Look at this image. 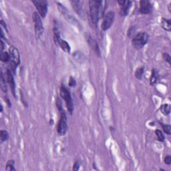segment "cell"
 I'll return each instance as SVG.
<instances>
[{"label": "cell", "instance_id": "obj_22", "mask_svg": "<svg viewBox=\"0 0 171 171\" xmlns=\"http://www.w3.org/2000/svg\"><path fill=\"white\" fill-rule=\"evenodd\" d=\"M6 170L8 171H15L16 169L15 168V161L14 160H9L6 163Z\"/></svg>", "mask_w": 171, "mask_h": 171}, {"label": "cell", "instance_id": "obj_21", "mask_svg": "<svg viewBox=\"0 0 171 171\" xmlns=\"http://www.w3.org/2000/svg\"><path fill=\"white\" fill-rule=\"evenodd\" d=\"M0 60H1V62H4V63L10 62L11 60L10 53L8 52H1V54H0Z\"/></svg>", "mask_w": 171, "mask_h": 171}, {"label": "cell", "instance_id": "obj_34", "mask_svg": "<svg viewBox=\"0 0 171 171\" xmlns=\"http://www.w3.org/2000/svg\"><path fill=\"white\" fill-rule=\"evenodd\" d=\"M6 103H7L9 107H11V106H12V104H11V102L8 98H6Z\"/></svg>", "mask_w": 171, "mask_h": 171}, {"label": "cell", "instance_id": "obj_10", "mask_svg": "<svg viewBox=\"0 0 171 171\" xmlns=\"http://www.w3.org/2000/svg\"><path fill=\"white\" fill-rule=\"evenodd\" d=\"M139 12L142 14H149L153 10V4L150 1L148 0H141L139 2Z\"/></svg>", "mask_w": 171, "mask_h": 171}, {"label": "cell", "instance_id": "obj_16", "mask_svg": "<svg viewBox=\"0 0 171 171\" xmlns=\"http://www.w3.org/2000/svg\"><path fill=\"white\" fill-rule=\"evenodd\" d=\"M159 72H158L156 69L153 68L152 70V74H151L150 79V85L154 86V84H156L157 83L158 80H159Z\"/></svg>", "mask_w": 171, "mask_h": 171}, {"label": "cell", "instance_id": "obj_19", "mask_svg": "<svg viewBox=\"0 0 171 171\" xmlns=\"http://www.w3.org/2000/svg\"><path fill=\"white\" fill-rule=\"evenodd\" d=\"M160 110L164 116H168L170 113V105L169 104H164L161 106Z\"/></svg>", "mask_w": 171, "mask_h": 171}, {"label": "cell", "instance_id": "obj_2", "mask_svg": "<svg viewBox=\"0 0 171 171\" xmlns=\"http://www.w3.org/2000/svg\"><path fill=\"white\" fill-rule=\"evenodd\" d=\"M56 106L60 112V120L57 125V132L60 136H64L67 132L68 118L64 109L62 100L59 97L56 99Z\"/></svg>", "mask_w": 171, "mask_h": 171}, {"label": "cell", "instance_id": "obj_6", "mask_svg": "<svg viewBox=\"0 0 171 171\" xmlns=\"http://www.w3.org/2000/svg\"><path fill=\"white\" fill-rule=\"evenodd\" d=\"M57 8L58 9L59 12L60 14L63 15V17L67 20L69 23L72 24V25L76 26L78 28H81V24L79 23V21L70 12L67 8H66L64 5H62L61 3L56 2Z\"/></svg>", "mask_w": 171, "mask_h": 171}, {"label": "cell", "instance_id": "obj_20", "mask_svg": "<svg viewBox=\"0 0 171 171\" xmlns=\"http://www.w3.org/2000/svg\"><path fill=\"white\" fill-rule=\"evenodd\" d=\"M144 73V66H141V67H139L136 69L134 72V75L136 79L139 80H141L143 77Z\"/></svg>", "mask_w": 171, "mask_h": 171}, {"label": "cell", "instance_id": "obj_17", "mask_svg": "<svg viewBox=\"0 0 171 171\" xmlns=\"http://www.w3.org/2000/svg\"><path fill=\"white\" fill-rule=\"evenodd\" d=\"M161 26L164 30L170 32L171 30V20L170 19H166L163 17L161 19Z\"/></svg>", "mask_w": 171, "mask_h": 171}, {"label": "cell", "instance_id": "obj_5", "mask_svg": "<svg viewBox=\"0 0 171 171\" xmlns=\"http://www.w3.org/2000/svg\"><path fill=\"white\" fill-rule=\"evenodd\" d=\"M149 35L146 32H141L135 34L132 39V45L137 50H141L147 44Z\"/></svg>", "mask_w": 171, "mask_h": 171}, {"label": "cell", "instance_id": "obj_12", "mask_svg": "<svg viewBox=\"0 0 171 171\" xmlns=\"http://www.w3.org/2000/svg\"><path fill=\"white\" fill-rule=\"evenodd\" d=\"M6 78H7V82L8 84L10 86V88L12 91V93L13 96L15 98H17L16 96V91H15V83L14 80V74L11 71L10 68L7 69V71H6Z\"/></svg>", "mask_w": 171, "mask_h": 171}, {"label": "cell", "instance_id": "obj_23", "mask_svg": "<svg viewBox=\"0 0 171 171\" xmlns=\"http://www.w3.org/2000/svg\"><path fill=\"white\" fill-rule=\"evenodd\" d=\"M10 138L9 136V133L7 130H1L0 131V139H1V143L7 141Z\"/></svg>", "mask_w": 171, "mask_h": 171}, {"label": "cell", "instance_id": "obj_31", "mask_svg": "<svg viewBox=\"0 0 171 171\" xmlns=\"http://www.w3.org/2000/svg\"><path fill=\"white\" fill-rule=\"evenodd\" d=\"M164 163L167 165H170L171 164V156L170 155H166L164 158Z\"/></svg>", "mask_w": 171, "mask_h": 171}, {"label": "cell", "instance_id": "obj_4", "mask_svg": "<svg viewBox=\"0 0 171 171\" xmlns=\"http://www.w3.org/2000/svg\"><path fill=\"white\" fill-rule=\"evenodd\" d=\"M9 53L10 55V70L13 72V74H15V70L17 66L20 64V55L17 48L14 46H11L9 48Z\"/></svg>", "mask_w": 171, "mask_h": 171}, {"label": "cell", "instance_id": "obj_18", "mask_svg": "<svg viewBox=\"0 0 171 171\" xmlns=\"http://www.w3.org/2000/svg\"><path fill=\"white\" fill-rule=\"evenodd\" d=\"M53 37H54V41L55 44H57V42L61 38L60 37V30L58 28V26L57 25L56 22H55L54 28H53Z\"/></svg>", "mask_w": 171, "mask_h": 171}, {"label": "cell", "instance_id": "obj_37", "mask_svg": "<svg viewBox=\"0 0 171 171\" xmlns=\"http://www.w3.org/2000/svg\"><path fill=\"white\" fill-rule=\"evenodd\" d=\"M3 112V106L1 104V112Z\"/></svg>", "mask_w": 171, "mask_h": 171}, {"label": "cell", "instance_id": "obj_35", "mask_svg": "<svg viewBox=\"0 0 171 171\" xmlns=\"http://www.w3.org/2000/svg\"><path fill=\"white\" fill-rule=\"evenodd\" d=\"M168 12L170 13H171V3H168Z\"/></svg>", "mask_w": 171, "mask_h": 171}, {"label": "cell", "instance_id": "obj_13", "mask_svg": "<svg viewBox=\"0 0 171 171\" xmlns=\"http://www.w3.org/2000/svg\"><path fill=\"white\" fill-rule=\"evenodd\" d=\"M71 4L74 10L76 12V14L80 15L82 18H84L85 17V12H84V8H83V1H71Z\"/></svg>", "mask_w": 171, "mask_h": 171}, {"label": "cell", "instance_id": "obj_36", "mask_svg": "<svg viewBox=\"0 0 171 171\" xmlns=\"http://www.w3.org/2000/svg\"><path fill=\"white\" fill-rule=\"evenodd\" d=\"M93 167H94V169H96V170L97 169L96 167V163H93Z\"/></svg>", "mask_w": 171, "mask_h": 171}, {"label": "cell", "instance_id": "obj_33", "mask_svg": "<svg viewBox=\"0 0 171 171\" xmlns=\"http://www.w3.org/2000/svg\"><path fill=\"white\" fill-rule=\"evenodd\" d=\"M6 48V43L1 39V52H3V50Z\"/></svg>", "mask_w": 171, "mask_h": 171}, {"label": "cell", "instance_id": "obj_15", "mask_svg": "<svg viewBox=\"0 0 171 171\" xmlns=\"http://www.w3.org/2000/svg\"><path fill=\"white\" fill-rule=\"evenodd\" d=\"M56 45L57 46H60V48L62 50L64 51V52L68 53V54H70V53L71 47H70V44H68V42L67 41H66V40H64V39H62V38H60L58 40V42H57Z\"/></svg>", "mask_w": 171, "mask_h": 171}, {"label": "cell", "instance_id": "obj_1", "mask_svg": "<svg viewBox=\"0 0 171 171\" xmlns=\"http://www.w3.org/2000/svg\"><path fill=\"white\" fill-rule=\"evenodd\" d=\"M89 3L90 15L92 19V23L97 24L100 18L104 17L105 12V1H98V0H90L88 2Z\"/></svg>", "mask_w": 171, "mask_h": 171}, {"label": "cell", "instance_id": "obj_3", "mask_svg": "<svg viewBox=\"0 0 171 171\" xmlns=\"http://www.w3.org/2000/svg\"><path fill=\"white\" fill-rule=\"evenodd\" d=\"M60 94L62 98L65 101L66 108H67L69 114H72L74 110V101H73L70 90L64 84H62L60 88Z\"/></svg>", "mask_w": 171, "mask_h": 171}, {"label": "cell", "instance_id": "obj_7", "mask_svg": "<svg viewBox=\"0 0 171 171\" xmlns=\"http://www.w3.org/2000/svg\"><path fill=\"white\" fill-rule=\"evenodd\" d=\"M32 19L34 24L35 34L37 38H41L44 34V26L42 21V17L37 12L33 13Z\"/></svg>", "mask_w": 171, "mask_h": 171}, {"label": "cell", "instance_id": "obj_28", "mask_svg": "<svg viewBox=\"0 0 171 171\" xmlns=\"http://www.w3.org/2000/svg\"><path fill=\"white\" fill-rule=\"evenodd\" d=\"M68 85L70 87L72 88L75 87V86H76V81H75V80L72 76H70V78H69Z\"/></svg>", "mask_w": 171, "mask_h": 171}, {"label": "cell", "instance_id": "obj_8", "mask_svg": "<svg viewBox=\"0 0 171 171\" xmlns=\"http://www.w3.org/2000/svg\"><path fill=\"white\" fill-rule=\"evenodd\" d=\"M35 8H36L37 12L38 13L42 18H45L48 12V1L46 0H37L33 1Z\"/></svg>", "mask_w": 171, "mask_h": 171}, {"label": "cell", "instance_id": "obj_32", "mask_svg": "<svg viewBox=\"0 0 171 171\" xmlns=\"http://www.w3.org/2000/svg\"><path fill=\"white\" fill-rule=\"evenodd\" d=\"M0 24H1V27H3L5 28V30H6V32H8V28H7V25H6V24L5 23V21H4L3 19H1V21H0Z\"/></svg>", "mask_w": 171, "mask_h": 171}, {"label": "cell", "instance_id": "obj_29", "mask_svg": "<svg viewBox=\"0 0 171 171\" xmlns=\"http://www.w3.org/2000/svg\"><path fill=\"white\" fill-rule=\"evenodd\" d=\"M80 161H76L73 164L72 170L74 171H78L80 169Z\"/></svg>", "mask_w": 171, "mask_h": 171}, {"label": "cell", "instance_id": "obj_24", "mask_svg": "<svg viewBox=\"0 0 171 171\" xmlns=\"http://www.w3.org/2000/svg\"><path fill=\"white\" fill-rule=\"evenodd\" d=\"M160 124H161L162 128H163V130L165 134L167 135H170L171 134V126L170 124H163L161 123Z\"/></svg>", "mask_w": 171, "mask_h": 171}, {"label": "cell", "instance_id": "obj_9", "mask_svg": "<svg viewBox=\"0 0 171 171\" xmlns=\"http://www.w3.org/2000/svg\"><path fill=\"white\" fill-rule=\"evenodd\" d=\"M115 13L113 11H109L104 15L103 21L101 24V28L103 31H107L112 27L114 21Z\"/></svg>", "mask_w": 171, "mask_h": 171}, {"label": "cell", "instance_id": "obj_30", "mask_svg": "<svg viewBox=\"0 0 171 171\" xmlns=\"http://www.w3.org/2000/svg\"><path fill=\"white\" fill-rule=\"evenodd\" d=\"M20 95H21V101L22 104H23V105L25 106L26 108H28V104H27V101L26 100L25 98H24V96L23 94V93H22V92L21 91L20 92Z\"/></svg>", "mask_w": 171, "mask_h": 171}, {"label": "cell", "instance_id": "obj_26", "mask_svg": "<svg viewBox=\"0 0 171 171\" xmlns=\"http://www.w3.org/2000/svg\"><path fill=\"white\" fill-rule=\"evenodd\" d=\"M163 58L164 59V60L166 62H167V63L170 65L171 64V57L169 54H168V53L166 52H164L163 54Z\"/></svg>", "mask_w": 171, "mask_h": 171}, {"label": "cell", "instance_id": "obj_27", "mask_svg": "<svg viewBox=\"0 0 171 171\" xmlns=\"http://www.w3.org/2000/svg\"><path fill=\"white\" fill-rule=\"evenodd\" d=\"M136 32V27L135 26H130L128 30L127 35L128 37H132L134 35V33Z\"/></svg>", "mask_w": 171, "mask_h": 171}, {"label": "cell", "instance_id": "obj_14", "mask_svg": "<svg viewBox=\"0 0 171 171\" xmlns=\"http://www.w3.org/2000/svg\"><path fill=\"white\" fill-rule=\"evenodd\" d=\"M87 42L88 45L92 49V50L94 51L98 56L100 57L101 56V52L100 49L99 45L98 44V42L91 36V35H88L87 37Z\"/></svg>", "mask_w": 171, "mask_h": 171}, {"label": "cell", "instance_id": "obj_25", "mask_svg": "<svg viewBox=\"0 0 171 171\" xmlns=\"http://www.w3.org/2000/svg\"><path fill=\"white\" fill-rule=\"evenodd\" d=\"M155 134L156 135L157 139L159 142H164V136L163 132L161 130L156 129L155 130Z\"/></svg>", "mask_w": 171, "mask_h": 171}, {"label": "cell", "instance_id": "obj_11", "mask_svg": "<svg viewBox=\"0 0 171 171\" xmlns=\"http://www.w3.org/2000/svg\"><path fill=\"white\" fill-rule=\"evenodd\" d=\"M118 3L120 6V14L121 16H126L129 13V11L132 7V2L131 1H125V0H119Z\"/></svg>", "mask_w": 171, "mask_h": 171}]
</instances>
